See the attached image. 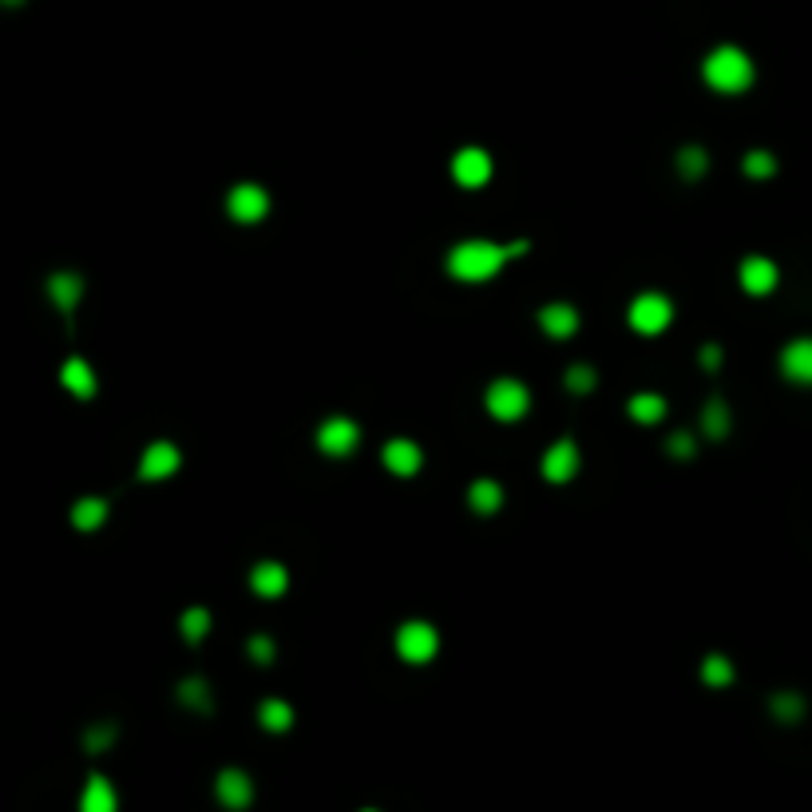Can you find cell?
<instances>
[{"instance_id": "obj_28", "label": "cell", "mask_w": 812, "mask_h": 812, "mask_svg": "<svg viewBox=\"0 0 812 812\" xmlns=\"http://www.w3.org/2000/svg\"><path fill=\"white\" fill-rule=\"evenodd\" d=\"M745 175L749 179H757V183H765V179H773L777 175V159H773V151H749L745 155Z\"/></svg>"}, {"instance_id": "obj_36", "label": "cell", "mask_w": 812, "mask_h": 812, "mask_svg": "<svg viewBox=\"0 0 812 812\" xmlns=\"http://www.w3.org/2000/svg\"><path fill=\"white\" fill-rule=\"evenodd\" d=\"M4 4H20V0H4Z\"/></svg>"}, {"instance_id": "obj_22", "label": "cell", "mask_w": 812, "mask_h": 812, "mask_svg": "<svg viewBox=\"0 0 812 812\" xmlns=\"http://www.w3.org/2000/svg\"><path fill=\"white\" fill-rule=\"evenodd\" d=\"M626 412H630L638 424H658V420L666 416V401H662L658 393H634Z\"/></svg>"}, {"instance_id": "obj_29", "label": "cell", "mask_w": 812, "mask_h": 812, "mask_svg": "<svg viewBox=\"0 0 812 812\" xmlns=\"http://www.w3.org/2000/svg\"><path fill=\"white\" fill-rule=\"evenodd\" d=\"M179 702L199 713H210V690H206L203 678H187V682L179 686Z\"/></svg>"}, {"instance_id": "obj_24", "label": "cell", "mask_w": 812, "mask_h": 812, "mask_svg": "<svg viewBox=\"0 0 812 812\" xmlns=\"http://www.w3.org/2000/svg\"><path fill=\"white\" fill-rule=\"evenodd\" d=\"M678 171H682V179L686 183H698L706 171H710V155H706V147H682L678 151Z\"/></svg>"}, {"instance_id": "obj_14", "label": "cell", "mask_w": 812, "mask_h": 812, "mask_svg": "<svg viewBox=\"0 0 812 812\" xmlns=\"http://www.w3.org/2000/svg\"><path fill=\"white\" fill-rule=\"evenodd\" d=\"M781 373L793 385H812V337H797L781 349Z\"/></svg>"}, {"instance_id": "obj_1", "label": "cell", "mask_w": 812, "mask_h": 812, "mask_svg": "<svg viewBox=\"0 0 812 812\" xmlns=\"http://www.w3.org/2000/svg\"><path fill=\"white\" fill-rule=\"evenodd\" d=\"M508 262H511L508 246L488 242V238H468V242L452 246L448 258H444V266H448V274H452L456 282H488V278H496Z\"/></svg>"}, {"instance_id": "obj_8", "label": "cell", "mask_w": 812, "mask_h": 812, "mask_svg": "<svg viewBox=\"0 0 812 812\" xmlns=\"http://www.w3.org/2000/svg\"><path fill=\"white\" fill-rule=\"evenodd\" d=\"M452 179H456L460 187H468V191L484 187V183L492 179V155H488L484 147H464V151H456V159H452Z\"/></svg>"}, {"instance_id": "obj_16", "label": "cell", "mask_w": 812, "mask_h": 812, "mask_svg": "<svg viewBox=\"0 0 812 812\" xmlns=\"http://www.w3.org/2000/svg\"><path fill=\"white\" fill-rule=\"evenodd\" d=\"M250 587H254V595H262V599H282L286 587H290V571H286L282 563H274V559H262V563L250 571Z\"/></svg>"}, {"instance_id": "obj_27", "label": "cell", "mask_w": 812, "mask_h": 812, "mask_svg": "<svg viewBox=\"0 0 812 812\" xmlns=\"http://www.w3.org/2000/svg\"><path fill=\"white\" fill-rule=\"evenodd\" d=\"M179 630H183V638H187V642H203L206 630H210V610H206V607L183 610V618H179Z\"/></svg>"}, {"instance_id": "obj_18", "label": "cell", "mask_w": 812, "mask_h": 812, "mask_svg": "<svg viewBox=\"0 0 812 812\" xmlns=\"http://www.w3.org/2000/svg\"><path fill=\"white\" fill-rule=\"evenodd\" d=\"M468 504H472V511H480V515H492V511L504 508V488H500L496 480H476V484L468 488Z\"/></svg>"}, {"instance_id": "obj_37", "label": "cell", "mask_w": 812, "mask_h": 812, "mask_svg": "<svg viewBox=\"0 0 812 812\" xmlns=\"http://www.w3.org/2000/svg\"><path fill=\"white\" fill-rule=\"evenodd\" d=\"M365 812H377V809H365Z\"/></svg>"}, {"instance_id": "obj_10", "label": "cell", "mask_w": 812, "mask_h": 812, "mask_svg": "<svg viewBox=\"0 0 812 812\" xmlns=\"http://www.w3.org/2000/svg\"><path fill=\"white\" fill-rule=\"evenodd\" d=\"M741 290L745 294H753V298H765V294H773L777 290V282H781V270H777V262H769V258H761V254H753V258H745L741 262Z\"/></svg>"}, {"instance_id": "obj_6", "label": "cell", "mask_w": 812, "mask_h": 812, "mask_svg": "<svg viewBox=\"0 0 812 812\" xmlns=\"http://www.w3.org/2000/svg\"><path fill=\"white\" fill-rule=\"evenodd\" d=\"M226 214L234 222H262L270 214V195L258 187V183H238L230 195H226Z\"/></svg>"}, {"instance_id": "obj_15", "label": "cell", "mask_w": 812, "mask_h": 812, "mask_svg": "<svg viewBox=\"0 0 812 812\" xmlns=\"http://www.w3.org/2000/svg\"><path fill=\"white\" fill-rule=\"evenodd\" d=\"M539 329L547 333V337H555V341H567V337H575V329H579V309L571 302H551L539 309Z\"/></svg>"}, {"instance_id": "obj_34", "label": "cell", "mask_w": 812, "mask_h": 812, "mask_svg": "<svg viewBox=\"0 0 812 812\" xmlns=\"http://www.w3.org/2000/svg\"><path fill=\"white\" fill-rule=\"evenodd\" d=\"M111 737H115V729H111V725L92 729V733H88V749H103V745H111Z\"/></svg>"}, {"instance_id": "obj_31", "label": "cell", "mask_w": 812, "mask_h": 812, "mask_svg": "<svg viewBox=\"0 0 812 812\" xmlns=\"http://www.w3.org/2000/svg\"><path fill=\"white\" fill-rule=\"evenodd\" d=\"M773 713H777L781 721H801V713H805V698H801V694H793V690H781V694L773 698Z\"/></svg>"}, {"instance_id": "obj_5", "label": "cell", "mask_w": 812, "mask_h": 812, "mask_svg": "<svg viewBox=\"0 0 812 812\" xmlns=\"http://www.w3.org/2000/svg\"><path fill=\"white\" fill-rule=\"evenodd\" d=\"M670 317H674V305H670L666 294H638V298L630 302V325H634L642 337L662 333V329L670 325Z\"/></svg>"}, {"instance_id": "obj_11", "label": "cell", "mask_w": 812, "mask_h": 812, "mask_svg": "<svg viewBox=\"0 0 812 812\" xmlns=\"http://www.w3.org/2000/svg\"><path fill=\"white\" fill-rule=\"evenodd\" d=\"M575 472H579V444L575 440H555L543 452V476L551 484H567V480H575Z\"/></svg>"}, {"instance_id": "obj_4", "label": "cell", "mask_w": 812, "mask_h": 812, "mask_svg": "<svg viewBox=\"0 0 812 812\" xmlns=\"http://www.w3.org/2000/svg\"><path fill=\"white\" fill-rule=\"evenodd\" d=\"M488 412L496 416V420H504V424H511V420H519L523 412H527V405H531V393H527V385L523 381H515V377H500V381H492V389H488Z\"/></svg>"}, {"instance_id": "obj_13", "label": "cell", "mask_w": 812, "mask_h": 812, "mask_svg": "<svg viewBox=\"0 0 812 812\" xmlns=\"http://www.w3.org/2000/svg\"><path fill=\"white\" fill-rule=\"evenodd\" d=\"M214 793L226 809H246L254 801V781L242 773V769H222L218 781H214Z\"/></svg>"}, {"instance_id": "obj_25", "label": "cell", "mask_w": 812, "mask_h": 812, "mask_svg": "<svg viewBox=\"0 0 812 812\" xmlns=\"http://www.w3.org/2000/svg\"><path fill=\"white\" fill-rule=\"evenodd\" d=\"M258 721H262V729H270V733H286V729L294 725V710H290L286 702L270 698V702H262V710H258Z\"/></svg>"}, {"instance_id": "obj_19", "label": "cell", "mask_w": 812, "mask_h": 812, "mask_svg": "<svg viewBox=\"0 0 812 812\" xmlns=\"http://www.w3.org/2000/svg\"><path fill=\"white\" fill-rule=\"evenodd\" d=\"M119 801H115V789L103 781V777H92L84 797H80V812H115Z\"/></svg>"}, {"instance_id": "obj_21", "label": "cell", "mask_w": 812, "mask_h": 812, "mask_svg": "<svg viewBox=\"0 0 812 812\" xmlns=\"http://www.w3.org/2000/svg\"><path fill=\"white\" fill-rule=\"evenodd\" d=\"M103 519H107V500H100V496L76 500V508H72V523H76L80 531H100Z\"/></svg>"}, {"instance_id": "obj_26", "label": "cell", "mask_w": 812, "mask_h": 812, "mask_svg": "<svg viewBox=\"0 0 812 812\" xmlns=\"http://www.w3.org/2000/svg\"><path fill=\"white\" fill-rule=\"evenodd\" d=\"M702 682L713 686V690H725V686L733 682V662H729L725 654H710V658L702 662Z\"/></svg>"}, {"instance_id": "obj_7", "label": "cell", "mask_w": 812, "mask_h": 812, "mask_svg": "<svg viewBox=\"0 0 812 812\" xmlns=\"http://www.w3.org/2000/svg\"><path fill=\"white\" fill-rule=\"evenodd\" d=\"M357 444H361V428H357L349 416H329V420L317 428V448H321L325 456H349Z\"/></svg>"}, {"instance_id": "obj_9", "label": "cell", "mask_w": 812, "mask_h": 812, "mask_svg": "<svg viewBox=\"0 0 812 812\" xmlns=\"http://www.w3.org/2000/svg\"><path fill=\"white\" fill-rule=\"evenodd\" d=\"M183 468V452L171 440H155L139 460V480H167Z\"/></svg>"}, {"instance_id": "obj_17", "label": "cell", "mask_w": 812, "mask_h": 812, "mask_svg": "<svg viewBox=\"0 0 812 812\" xmlns=\"http://www.w3.org/2000/svg\"><path fill=\"white\" fill-rule=\"evenodd\" d=\"M60 381L68 385V393H76V397H96V373H92V365L88 361H80V357H72V361H64V369H60Z\"/></svg>"}, {"instance_id": "obj_12", "label": "cell", "mask_w": 812, "mask_h": 812, "mask_svg": "<svg viewBox=\"0 0 812 812\" xmlns=\"http://www.w3.org/2000/svg\"><path fill=\"white\" fill-rule=\"evenodd\" d=\"M381 460H385V468H389L393 476H416V472L424 468V452H420V444H412L408 436L389 440L385 452H381Z\"/></svg>"}, {"instance_id": "obj_35", "label": "cell", "mask_w": 812, "mask_h": 812, "mask_svg": "<svg viewBox=\"0 0 812 812\" xmlns=\"http://www.w3.org/2000/svg\"><path fill=\"white\" fill-rule=\"evenodd\" d=\"M702 365H706V369H717V365H721V345H717V341H710V345L702 349Z\"/></svg>"}, {"instance_id": "obj_20", "label": "cell", "mask_w": 812, "mask_h": 812, "mask_svg": "<svg viewBox=\"0 0 812 812\" xmlns=\"http://www.w3.org/2000/svg\"><path fill=\"white\" fill-rule=\"evenodd\" d=\"M48 294H52V302L60 305L64 313H72L76 302H80V294H84V282H80L76 274H56V278L48 282Z\"/></svg>"}, {"instance_id": "obj_30", "label": "cell", "mask_w": 812, "mask_h": 812, "mask_svg": "<svg viewBox=\"0 0 812 812\" xmlns=\"http://www.w3.org/2000/svg\"><path fill=\"white\" fill-rule=\"evenodd\" d=\"M563 385H567L571 393H591V389L599 385V373H595L591 365H571L567 377H563Z\"/></svg>"}, {"instance_id": "obj_33", "label": "cell", "mask_w": 812, "mask_h": 812, "mask_svg": "<svg viewBox=\"0 0 812 812\" xmlns=\"http://www.w3.org/2000/svg\"><path fill=\"white\" fill-rule=\"evenodd\" d=\"M666 452H670L674 460H690V456L698 452V444H694V436H690V432H674V436H670V444H666Z\"/></svg>"}, {"instance_id": "obj_2", "label": "cell", "mask_w": 812, "mask_h": 812, "mask_svg": "<svg viewBox=\"0 0 812 812\" xmlns=\"http://www.w3.org/2000/svg\"><path fill=\"white\" fill-rule=\"evenodd\" d=\"M702 76H706V84H710L713 92H725V96H741V92H749L753 88V80H757V68H753V60L741 52V48H733V44H721V48H713L710 56H706V64H702Z\"/></svg>"}, {"instance_id": "obj_3", "label": "cell", "mask_w": 812, "mask_h": 812, "mask_svg": "<svg viewBox=\"0 0 812 812\" xmlns=\"http://www.w3.org/2000/svg\"><path fill=\"white\" fill-rule=\"evenodd\" d=\"M436 650H440V634H436V626H432V622L412 618V622H405V626L397 630V654H401L405 662H412V666L432 662V658H436Z\"/></svg>"}, {"instance_id": "obj_32", "label": "cell", "mask_w": 812, "mask_h": 812, "mask_svg": "<svg viewBox=\"0 0 812 812\" xmlns=\"http://www.w3.org/2000/svg\"><path fill=\"white\" fill-rule=\"evenodd\" d=\"M246 654L258 662V666H270L274 662V638H266V634H254L250 642H246Z\"/></svg>"}, {"instance_id": "obj_23", "label": "cell", "mask_w": 812, "mask_h": 812, "mask_svg": "<svg viewBox=\"0 0 812 812\" xmlns=\"http://www.w3.org/2000/svg\"><path fill=\"white\" fill-rule=\"evenodd\" d=\"M702 432L710 440H725L729 436V405L721 397H713L710 405L702 408Z\"/></svg>"}]
</instances>
